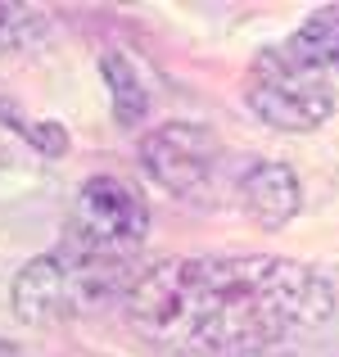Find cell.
Here are the masks:
<instances>
[{"label":"cell","instance_id":"cell-6","mask_svg":"<svg viewBox=\"0 0 339 357\" xmlns=\"http://www.w3.org/2000/svg\"><path fill=\"white\" fill-rule=\"evenodd\" d=\"M235 195H240L244 218L262 231H280L303 213V181L280 158H262L249 172H240L235 176Z\"/></svg>","mask_w":339,"mask_h":357},{"label":"cell","instance_id":"cell-7","mask_svg":"<svg viewBox=\"0 0 339 357\" xmlns=\"http://www.w3.org/2000/svg\"><path fill=\"white\" fill-rule=\"evenodd\" d=\"M280 50L294 63L312 73H331L339 68V5H322L289 32V41H280Z\"/></svg>","mask_w":339,"mask_h":357},{"label":"cell","instance_id":"cell-4","mask_svg":"<svg viewBox=\"0 0 339 357\" xmlns=\"http://www.w3.org/2000/svg\"><path fill=\"white\" fill-rule=\"evenodd\" d=\"M140 167L149 172V181H158L172 199L209 208L222 195V163L226 149L213 136V127L204 122H163L149 136H140Z\"/></svg>","mask_w":339,"mask_h":357},{"label":"cell","instance_id":"cell-1","mask_svg":"<svg viewBox=\"0 0 339 357\" xmlns=\"http://www.w3.org/2000/svg\"><path fill=\"white\" fill-rule=\"evenodd\" d=\"M335 285L276 253H199L136 271L122 317L181 357H258L335 317Z\"/></svg>","mask_w":339,"mask_h":357},{"label":"cell","instance_id":"cell-8","mask_svg":"<svg viewBox=\"0 0 339 357\" xmlns=\"http://www.w3.org/2000/svg\"><path fill=\"white\" fill-rule=\"evenodd\" d=\"M100 73H105V86H109L118 127H140L145 114H149V91H145V82H140L136 63H131L127 54L109 50L105 59H100Z\"/></svg>","mask_w":339,"mask_h":357},{"label":"cell","instance_id":"cell-5","mask_svg":"<svg viewBox=\"0 0 339 357\" xmlns=\"http://www.w3.org/2000/svg\"><path fill=\"white\" fill-rule=\"evenodd\" d=\"M68 240L86 244L91 253H105V258H122L145 244L149 236V199L140 195L136 181L118 172H96L77 185V199H73V222L63 231Z\"/></svg>","mask_w":339,"mask_h":357},{"label":"cell","instance_id":"cell-9","mask_svg":"<svg viewBox=\"0 0 339 357\" xmlns=\"http://www.w3.org/2000/svg\"><path fill=\"white\" fill-rule=\"evenodd\" d=\"M0 122L14 127L18 136H23L32 149H41V154H50V158L68 154V131H63V122H32V118L18 114V109H9L5 100H0Z\"/></svg>","mask_w":339,"mask_h":357},{"label":"cell","instance_id":"cell-2","mask_svg":"<svg viewBox=\"0 0 339 357\" xmlns=\"http://www.w3.org/2000/svg\"><path fill=\"white\" fill-rule=\"evenodd\" d=\"M131 280L136 276H127L122 258L91 253L86 244L63 236V244L54 253L23 262V271L9 285V307L27 326H63L82 307H96L100 298L127 294Z\"/></svg>","mask_w":339,"mask_h":357},{"label":"cell","instance_id":"cell-3","mask_svg":"<svg viewBox=\"0 0 339 357\" xmlns=\"http://www.w3.org/2000/svg\"><path fill=\"white\" fill-rule=\"evenodd\" d=\"M244 105L258 122L276 131H317L335 118L339 91L326 73H312L294 63L280 45L262 50L244 77Z\"/></svg>","mask_w":339,"mask_h":357},{"label":"cell","instance_id":"cell-10","mask_svg":"<svg viewBox=\"0 0 339 357\" xmlns=\"http://www.w3.org/2000/svg\"><path fill=\"white\" fill-rule=\"evenodd\" d=\"M36 27H41V18H36L27 5H0V50L27 41Z\"/></svg>","mask_w":339,"mask_h":357}]
</instances>
